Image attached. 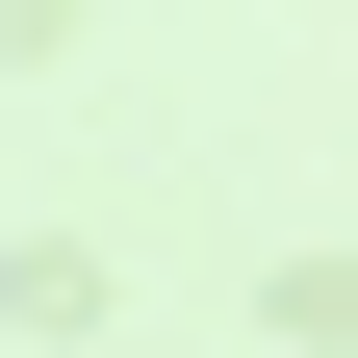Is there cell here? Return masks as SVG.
Wrapping results in <instances>:
<instances>
[]
</instances>
